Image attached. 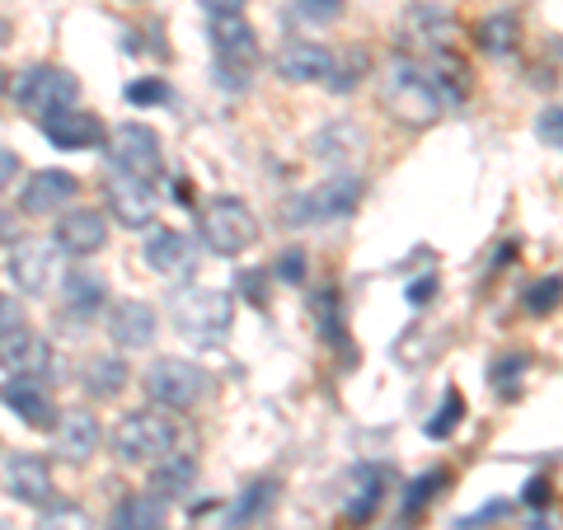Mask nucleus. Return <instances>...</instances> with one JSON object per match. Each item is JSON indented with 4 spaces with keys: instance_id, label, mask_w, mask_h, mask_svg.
<instances>
[{
    "instance_id": "24",
    "label": "nucleus",
    "mask_w": 563,
    "mask_h": 530,
    "mask_svg": "<svg viewBox=\"0 0 563 530\" xmlns=\"http://www.w3.org/2000/svg\"><path fill=\"white\" fill-rule=\"evenodd\" d=\"M103 300H109V281H103L95 268H76V273H66L62 281V306L70 314H80V320H90V314L103 310Z\"/></svg>"
},
{
    "instance_id": "14",
    "label": "nucleus",
    "mask_w": 563,
    "mask_h": 530,
    "mask_svg": "<svg viewBox=\"0 0 563 530\" xmlns=\"http://www.w3.org/2000/svg\"><path fill=\"white\" fill-rule=\"evenodd\" d=\"M57 244L62 254H70V258H90V254H99L103 244H109V221L99 217L95 207H76V211H66V217L57 221Z\"/></svg>"
},
{
    "instance_id": "12",
    "label": "nucleus",
    "mask_w": 563,
    "mask_h": 530,
    "mask_svg": "<svg viewBox=\"0 0 563 530\" xmlns=\"http://www.w3.org/2000/svg\"><path fill=\"white\" fill-rule=\"evenodd\" d=\"M80 192V179L66 169H38L29 174V184L20 188V207L29 211V217H57L62 207L76 202Z\"/></svg>"
},
{
    "instance_id": "9",
    "label": "nucleus",
    "mask_w": 563,
    "mask_h": 530,
    "mask_svg": "<svg viewBox=\"0 0 563 530\" xmlns=\"http://www.w3.org/2000/svg\"><path fill=\"white\" fill-rule=\"evenodd\" d=\"M0 366L10 371V376H29V380H47L52 366H57V357H52V343L43 339V333L33 329H10L0 333Z\"/></svg>"
},
{
    "instance_id": "36",
    "label": "nucleus",
    "mask_w": 563,
    "mask_h": 530,
    "mask_svg": "<svg viewBox=\"0 0 563 530\" xmlns=\"http://www.w3.org/2000/svg\"><path fill=\"white\" fill-rule=\"evenodd\" d=\"M122 99L136 103V109H146V103H169V85L155 80V76H146V80H132L128 90H122Z\"/></svg>"
},
{
    "instance_id": "40",
    "label": "nucleus",
    "mask_w": 563,
    "mask_h": 530,
    "mask_svg": "<svg viewBox=\"0 0 563 530\" xmlns=\"http://www.w3.org/2000/svg\"><path fill=\"white\" fill-rule=\"evenodd\" d=\"M38 530H90V517L80 507H57Z\"/></svg>"
},
{
    "instance_id": "28",
    "label": "nucleus",
    "mask_w": 563,
    "mask_h": 530,
    "mask_svg": "<svg viewBox=\"0 0 563 530\" xmlns=\"http://www.w3.org/2000/svg\"><path fill=\"white\" fill-rule=\"evenodd\" d=\"M128 362L122 357H95L90 366H85V395L90 399H113L122 395V385H128Z\"/></svg>"
},
{
    "instance_id": "22",
    "label": "nucleus",
    "mask_w": 563,
    "mask_h": 530,
    "mask_svg": "<svg viewBox=\"0 0 563 530\" xmlns=\"http://www.w3.org/2000/svg\"><path fill=\"white\" fill-rule=\"evenodd\" d=\"M109 339L118 347H151L155 343V310L146 306V300H118L113 314H109Z\"/></svg>"
},
{
    "instance_id": "10",
    "label": "nucleus",
    "mask_w": 563,
    "mask_h": 530,
    "mask_svg": "<svg viewBox=\"0 0 563 530\" xmlns=\"http://www.w3.org/2000/svg\"><path fill=\"white\" fill-rule=\"evenodd\" d=\"M155 207H161V198H155V188L146 179L113 169V179H109V211L118 217V225H128V231H146V225L155 221Z\"/></svg>"
},
{
    "instance_id": "30",
    "label": "nucleus",
    "mask_w": 563,
    "mask_h": 530,
    "mask_svg": "<svg viewBox=\"0 0 563 530\" xmlns=\"http://www.w3.org/2000/svg\"><path fill=\"white\" fill-rule=\"evenodd\" d=\"M517 33H521V29H517L512 14H488V20L474 29V38H479V47L493 52V57H507V52L517 47Z\"/></svg>"
},
{
    "instance_id": "46",
    "label": "nucleus",
    "mask_w": 563,
    "mask_h": 530,
    "mask_svg": "<svg viewBox=\"0 0 563 530\" xmlns=\"http://www.w3.org/2000/svg\"><path fill=\"white\" fill-rule=\"evenodd\" d=\"M20 240V211L0 207V244H14Z\"/></svg>"
},
{
    "instance_id": "49",
    "label": "nucleus",
    "mask_w": 563,
    "mask_h": 530,
    "mask_svg": "<svg viewBox=\"0 0 563 530\" xmlns=\"http://www.w3.org/2000/svg\"><path fill=\"white\" fill-rule=\"evenodd\" d=\"M207 14H244V0H202Z\"/></svg>"
},
{
    "instance_id": "35",
    "label": "nucleus",
    "mask_w": 563,
    "mask_h": 530,
    "mask_svg": "<svg viewBox=\"0 0 563 530\" xmlns=\"http://www.w3.org/2000/svg\"><path fill=\"white\" fill-rule=\"evenodd\" d=\"M314 314H320V329H324V339L339 347L343 343V310H339V291H324L320 300H314Z\"/></svg>"
},
{
    "instance_id": "19",
    "label": "nucleus",
    "mask_w": 563,
    "mask_h": 530,
    "mask_svg": "<svg viewBox=\"0 0 563 530\" xmlns=\"http://www.w3.org/2000/svg\"><path fill=\"white\" fill-rule=\"evenodd\" d=\"M0 399H5V409H14V418H24L29 428L38 432H52L57 428V409H52V399L43 390V380H29V376H14L0 385Z\"/></svg>"
},
{
    "instance_id": "5",
    "label": "nucleus",
    "mask_w": 563,
    "mask_h": 530,
    "mask_svg": "<svg viewBox=\"0 0 563 530\" xmlns=\"http://www.w3.org/2000/svg\"><path fill=\"white\" fill-rule=\"evenodd\" d=\"M10 95H14V109L43 122L47 113L66 109V103H76L80 80L70 76L66 66H29V70H20V80L10 85Z\"/></svg>"
},
{
    "instance_id": "48",
    "label": "nucleus",
    "mask_w": 563,
    "mask_h": 530,
    "mask_svg": "<svg viewBox=\"0 0 563 530\" xmlns=\"http://www.w3.org/2000/svg\"><path fill=\"white\" fill-rule=\"evenodd\" d=\"M526 503L531 507H540V503H550V479H544V474H536L531 484H526Z\"/></svg>"
},
{
    "instance_id": "38",
    "label": "nucleus",
    "mask_w": 563,
    "mask_h": 530,
    "mask_svg": "<svg viewBox=\"0 0 563 530\" xmlns=\"http://www.w3.org/2000/svg\"><path fill=\"white\" fill-rule=\"evenodd\" d=\"M526 366H531V362H526L521 352H517V357H507V362H498V366H493V390H498V395H517V371H526Z\"/></svg>"
},
{
    "instance_id": "42",
    "label": "nucleus",
    "mask_w": 563,
    "mask_h": 530,
    "mask_svg": "<svg viewBox=\"0 0 563 530\" xmlns=\"http://www.w3.org/2000/svg\"><path fill=\"white\" fill-rule=\"evenodd\" d=\"M507 511H512L507 503H488V507H479V511H474V517H465V521H461V530H484L493 517H507Z\"/></svg>"
},
{
    "instance_id": "50",
    "label": "nucleus",
    "mask_w": 563,
    "mask_h": 530,
    "mask_svg": "<svg viewBox=\"0 0 563 530\" xmlns=\"http://www.w3.org/2000/svg\"><path fill=\"white\" fill-rule=\"evenodd\" d=\"M5 38H10V24H5V20H0V43H5Z\"/></svg>"
},
{
    "instance_id": "17",
    "label": "nucleus",
    "mask_w": 563,
    "mask_h": 530,
    "mask_svg": "<svg viewBox=\"0 0 563 530\" xmlns=\"http://www.w3.org/2000/svg\"><path fill=\"white\" fill-rule=\"evenodd\" d=\"M5 493L24 507H47L52 503V465L43 455H10L5 461Z\"/></svg>"
},
{
    "instance_id": "32",
    "label": "nucleus",
    "mask_w": 563,
    "mask_h": 530,
    "mask_svg": "<svg viewBox=\"0 0 563 530\" xmlns=\"http://www.w3.org/2000/svg\"><path fill=\"white\" fill-rule=\"evenodd\" d=\"M291 14L310 29H324L333 20H343V0H291Z\"/></svg>"
},
{
    "instance_id": "34",
    "label": "nucleus",
    "mask_w": 563,
    "mask_h": 530,
    "mask_svg": "<svg viewBox=\"0 0 563 530\" xmlns=\"http://www.w3.org/2000/svg\"><path fill=\"white\" fill-rule=\"evenodd\" d=\"M442 484H446V470H428V474H418L413 488L404 493V511H409V517H413V511H422V503L437 498V493H442Z\"/></svg>"
},
{
    "instance_id": "7",
    "label": "nucleus",
    "mask_w": 563,
    "mask_h": 530,
    "mask_svg": "<svg viewBox=\"0 0 563 530\" xmlns=\"http://www.w3.org/2000/svg\"><path fill=\"white\" fill-rule=\"evenodd\" d=\"M254 240H258V221L240 198H217L202 211V244L211 254L235 258V254L250 250Z\"/></svg>"
},
{
    "instance_id": "37",
    "label": "nucleus",
    "mask_w": 563,
    "mask_h": 530,
    "mask_svg": "<svg viewBox=\"0 0 563 530\" xmlns=\"http://www.w3.org/2000/svg\"><path fill=\"white\" fill-rule=\"evenodd\" d=\"M273 277L287 281V287H301V281H306V254H301V250L277 254V258H273Z\"/></svg>"
},
{
    "instance_id": "31",
    "label": "nucleus",
    "mask_w": 563,
    "mask_h": 530,
    "mask_svg": "<svg viewBox=\"0 0 563 530\" xmlns=\"http://www.w3.org/2000/svg\"><path fill=\"white\" fill-rule=\"evenodd\" d=\"M461 418H465V399H461V390H446V399H442V409H437V418H428V437L432 441H446L455 428H461Z\"/></svg>"
},
{
    "instance_id": "33",
    "label": "nucleus",
    "mask_w": 563,
    "mask_h": 530,
    "mask_svg": "<svg viewBox=\"0 0 563 530\" xmlns=\"http://www.w3.org/2000/svg\"><path fill=\"white\" fill-rule=\"evenodd\" d=\"M563 306V277H540L536 287H526V310L531 314H554Z\"/></svg>"
},
{
    "instance_id": "27",
    "label": "nucleus",
    "mask_w": 563,
    "mask_h": 530,
    "mask_svg": "<svg viewBox=\"0 0 563 530\" xmlns=\"http://www.w3.org/2000/svg\"><path fill=\"white\" fill-rule=\"evenodd\" d=\"M273 503H277V479H254L235 498V507L225 511V526H231V530H250L258 517H268Z\"/></svg>"
},
{
    "instance_id": "23",
    "label": "nucleus",
    "mask_w": 563,
    "mask_h": 530,
    "mask_svg": "<svg viewBox=\"0 0 563 530\" xmlns=\"http://www.w3.org/2000/svg\"><path fill=\"white\" fill-rule=\"evenodd\" d=\"M165 526H169V503L155 498V493H128L109 517V530H165Z\"/></svg>"
},
{
    "instance_id": "29",
    "label": "nucleus",
    "mask_w": 563,
    "mask_h": 530,
    "mask_svg": "<svg viewBox=\"0 0 563 530\" xmlns=\"http://www.w3.org/2000/svg\"><path fill=\"white\" fill-rule=\"evenodd\" d=\"M366 66H372V57H366L362 47H347L343 57H333V66H329V76H324V85L333 95H352L362 85V76H366Z\"/></svg>"
},
{
    "instance_id": "4",
    "label": "nucleus",
    "mask_w": 563,
    "mask_h": 530,
    "mask_svg": "<svg viewBox=\"0 0 563 530\" xmlns=\"http://www.w3.org/2000/svg\"><path fill=\"white\" fill-rule=\"evenodd\" d=\"M174 441H179V432H174V422L165 413L141 409V413H128L113 428V455L128 465H155L174 451Z\"/></svg>"
},
{
    "instance_id": "18",
    "label": "nucleus",
    "mask_w": 563,
    "mask_h": 530,
    "mask_svg": "<svg viewBox=\"0 0 563 530\" xmlns=\"http://www.w3.org/2000/svg\"><path fill=\"white\" fill-rule=\"evenodd\" d=\"M211 52H217V62L244 70L258 62V38L244 24V14H211Z\"/></svg>"
},
{
    "instance_id": "44",
    "label": "nucleus",
    "mask_w": 563,
    "mask_h": 530,
    "mask_svg": "<svg viewBox=\"0 0 563 530\" xmlns=\"http://www.w3.org/2000/svg\"><path fill=\"white\" fill-rule=\"evenodd\" d=\"M14 179H20V155L0 146V192H5V188H10Z\"/></svg>"
},
{
    "instance_id": "16",
    "label": "nucleus",
    "mask_w": 563,
    "mask_h": 530,
    "mask_svg": "<svg viewBox=\"0 0 563 530\" xmlns=\"http://www.w3.org/2000/svg\"><path fill=\"white\" fill-rule=\"evenodd\" d=\"M52 432H57V455L66 465H85L99 451V441H103L99 413H90V409H66Z\"/></svg>"
},
{
    "instance_id": "25",
    "label": "nucleus",
    "mask_w": 563,
    "mask_h": 530,
    "mask_svg": "<svg viewBox=\"0 0 563 530\" xmlns=\"http://www.w3.org/2000/svg\"><path fill=\"white\" fill-rule=\"evenodd\" d=\"M192 484H198V461H192V455L169 451L165 461H155V470H151V493L155 498H165V503L184 498Z\"/></svg>"
},
{
    "instance_id": "2",
    "label": "nucleus",
    "mask_w": 563,
    "mask_h": 530,
    "mask_svg": "<svg viewBox=\"0 0 563 530\" xmlns=\"http://www.w3.org/2000/svg\"><path fill=\"white\" fill-rule=\"evenodd\" d=\"M169 320L188 343L217 347V343H225V333L235 324V300L217 287H188V291L174 296Z\"/></svg>"
},
{
    "instance_id": "6",
    "label": "nucleus",
    "mask_w": 563,
    "mask_h": 530,
    "mask_svg": "<svg viewBox=\"0 0 563 530\" xmlns=\"http://www.w3.org/2000/svg\"><path fill=\"white\" fill-rule=\"evenodd\" d=\"M146 395L161 404V409H192L207 390V371L188 357H155L151 371L141 376Z\"/></svg>"
},
{
    "instance_id": "1",
    "label": "nucleus",
    "mask_w": 563,
    "mask_h": 530,
    "mask_svg": "<svg viewBox=\"0 0 563 530\" xmlns=\"http://www.w3.org/2000/svg\"><path fill=\"white\" fill-rule=\"evenodd\" d=\"M380 103L395 122H404V128H432V122L442 118L446 99L428 70L413 66L409 57H395L380 76Z\"/></svg>"
},
{
    "instance_id": "11",
    "label": "nucleus",
    "mask_w": 563,
    "mask_h": 530,
    "mask_svg": "<svg viewBox=\"0 0 563 530\" xmlns=\"http://www.w3.org/2000/svg\"><path fill=\"white\" fill-rule=\"evenodd\" d=\"M10 281L20 287V296H43L52 287V273H57V244L52 240H24L20 250L5 263Z\"/></svg>"
},
{
    "instance_id": "43",
    "label": "nucleus",
    "mask_w": 563,
    "mask_h": 530,
    "mask_svg": "<svg viewBox=\"0 0 563 530\" xmlns=\"http://www.w3.org/2000/svg\"><path fill=\"white\" fill-rule=\"evenodd\" d=\"M20 324H24V310H20V300H10L5 291H0V333L20 329Z\"/></svg>"
},
{
    "instance_id": "47",
    "label": "nucleus",
    "mask_w": 563,
    "mask_h": 530,
    "mask_svg": "<svg viewBox=\"0 0 563 530\" xmlns=\"http://www.w3.org/2000/svg\"><path fill=\"white\" fill-rule=\"evenodd\" d=\"M240 291H250L254 306H263V300H268V291H263V277H258V273H240Z\"/></svg>"
},
{
    "instance_id": "26",
    "label": "nucleus",
    "mask_w": 563,
    "mask_h": 530,
    "mask_svg": "<svg viewBox=\"0 0 563 530\" xmlns=\"http://www.w3.org/2000/svg\"><path fill=\"white\" fill-rule=\"evenodd\" d=\"M385 484H390V470H385V465H362L357 470V493H352L343 521L347 526H366V521H372L380 498H385Z\"/></svg>"
},
{
    "instance_id": "20",
    "label": "nucleus",
    "mask_w": 563,
    "mask_h": 530,
    "mask_svg": "<svg viewBox=\"0 0 563 530\" xmlns=\"http://www.w3.org/2000/svg\"><path fill=\"white\" fill-rule=\"evenodd\" d=\"M146 263H151V273H161V277H192L198 273V244L184 231H155L146 240Z\"/></svg>"
},
{
    "instance_id": "13",
    "label": "nucleus",
    "mask_w": 563,
    "mask_h": 530,
    "mask_svg": "<svg viewBox=\"0 0 563 530\" xmlns=\"http://www.w3.org/2000/svg\"><path fill=\"white\" fill-rule=\"evenodd\" d=\"M310 155L320 165H329V169H352L366 155V132L357 128V122H347V118H339V122H329V128H320L314 132V141H310Z\"/></svg>"
},
{
    "instance_id": "8",
    "label": "nucleus",
    "mask_w": 563,
    "mask_h": 530,
    "mask_svg": "<svg viewBox=\"0 0 563 530\" xmlns=\"http://www.w3.org/2000/svg\"><path fill=\"white\" fill-rule=\"evenodd\" d=\"M109 165L118 174H136V179H151V174L165 169L161 155V132L146 128V122H122L109 132Z\"/></svg>"
},
{
    "instance_id": "45",
    "label": "nucleus",
    "mask_w": 563,
    "mask_h": 530,
    "mask_svg": "<svg viewBox=\"0 0 563 530\" xmlns=\"http://www.w3.org/2000/svg\"><path fill=\"white\" fill-rule=\"evenodd\" d=\"M409 306H428V296H437V277H418V281H409Z\"/></svg>"
},
{
    "instance_id": "3",
    "label": "nucleus",
    "mask_w": 563,
    "mask_h": 530,
    "mask_svg": "<svg viewBox=\"0 0 563 530\" xmlns=\"http://www.w3.org/2000/svg\"><path fill=\"white\" fill-rule=\"evenodd\" d=\"M357 202H362V179H352V174H339V179H329V184H320V188L296 192L282 217H287V225H296V231H306V225L347 221L352 211H357Z\"/></svg>"
},
{
    "instance_id": "41",
    "label": "nucleus",
    "mask_w": 563,
    "mask_h": 530,
    "mask_svg": "<svg viewBox=\"0 0 563 530\" xmlns=\"http://www.w3.org/2000/svg\"><path fill=\"white\" fill-rule=\"evenodd\" d=\"M217 85H221V90H231V95H240V90H250V70L217 62Z\"/></svg>"
},
{
    "instance_id": "39",
    "label": "nucleus",
    "mask_w": 563,
    "mask_h": 530,
    "mask_svg": "<svg viewBox=\"0 0 563 530\" xmlns=\"http://www.w3.org/2000/svg\"><path fill=\"white\" fill-rule=\"evenodd\" d=\"M536 136L544 141V146L563 151V109H544V113L536 118Z\"/></svg>"
},
{
    "instance_id": "15",
    "label": "nucleus",
    "mask_w": 563,
    "mask_h": 530,
    "mask_svg": "<svg viewBox=\"0 0 563 530\" xmlns=\"http://www.w3.org/2000/svg\"><path fill=\"white\" fill-rule=\"evenodd\" d=\"M43 136L52 141L57 151H95L103 141V122L95 113L76 109V103H66V109L47 113L43 118Z\"/></svg>"
},
{
    "instance_id": "21",
    "label": "nucleus",
    "mask_w": 563,
    "mask_h": 530,
    "mask_svg": "<svg viewBox=\"0 0 563 530\" xmlns=\"http://www.w3.org/2000/svg\"><path fill=\"white\" fill-rule=\"evenodd\" d=\"M329 66H333V52L320 47V43H306V38H296V43H287V47L277 52V76L291 80V85H314V80H324Z\"/></svg>"
},
{
    "instance_id": "51",
    "label": "nucleus",
    "mask_w": 563,
    "mask_h": 530,
    "mask_svg": "<svg viewBox=\"0 0 563 530\" xmlns=\"http://www.w3.org/2000/svg\"><path fill=\"white\" fill-rule=\"evenodd\" d=\"M0 90H5V70H0Z\"/></svg>"
}]
</instances>
